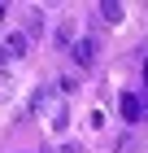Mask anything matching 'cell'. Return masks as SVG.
Masks as SVG:
<instances>
[{
	"mask_svg": "<svg viewBox=\"0 0 148 153\" xmlns=\"http://www.w3.org/2000/svg\"><path fill=\"white\" fill-rule=\"evenodd\" d=\"M61 105H66V101L57 96V88H39V92L31 96V114H39V118H52Z\"/></svg>",
	"mask_w": 148,
	"mask_h": 153,
	"instance_id": "obj_1",
	"label": "cell"
},
{
	"mask_svg": "<svg viewBox=\"0 0 148 153\" xmlns=\"http://www.w3.org/2000/svg\"><path fill=\"white\" fill-rule=\"evenodd\" d=\"M96 53H100V48H96V39H91V35H79L74 44H70V57H74L79 70H91V66H96Z\"/></svg>",
	"mask_w": 148,
	"mask_h": 153,
	"instance_id": "obj_2",
	"label": "cell"
},
{
	"mask_svg": "<svg viewBox=\"0 0 148 153\" xmlns=\"http://www.w3.org/2000/svg\"><path fill=\"white\" fill-rule=\"evenodd\" d=\"M26 48H31V39H26L22 31H13V35L4 39V48H0V61H13V57H26Z\"/></svg>",
	"mask_w": 148,
	"mask_h": 153,
	"instance_id": "obj_3",
	"label": "cell"
},
{
	"mask_svg": "<svg viewBox=\"0 0 148 153\" xmlns=\"http://www.w3.org/2000/svg\"><path fill=\"white\" fill-rule=\"evenodd\" d=\"M96 18H100V22H109V26H118V22L126 18V9L118 4V0H105L100 9H96Z\"/></svg>",
	"mask_w": 148,
	"mask_h": 153,
	"instance_id": "obj_4",
	"label": "cell"
},
{
	"mask_svg": "<svg viewBox=\"0 0 148 153\" xmlns=\"http://www.w3.org/2000/svg\"><path fill=\"white\" fill-rule=\"evenodd\" d=\"M22 35H26V39H39V35H44V9H31V13H26Z\"/></svg>",
	"mask_w": 148,
	"mask_h": 153,
	"instance_id": "obj_5",
	"label": "cell"
},
{
	"mask_svg": "<svg viewBox=\"0 0 148 153\" xmlns=\"http://www.w3.org/2000/svg\"><path fill=\"white\" fill-rule=\"evenodd\" d=\"M139 114H144V101L126 92V96H122V118H126V123H139Z\"/></svg>",
	"mask_w": 148,
	"mask_h": 153,
	"instance_id": "obj_6",
	"label": "cell"
},
{
	"mask_svg": "<svg viewBox=\"0 0 148 153\" xmlns=\"http://www.w3.org/2000/svg\"><path fill=\"white\" fill-rule=\"evenodd\" d=\"M113 153H139V136H135V131H126V136H118Z\"/></svg>",
	"mask_w": 148,
	"mask_h": 153,
	"instance_id": "obj_7",
	"label": "cell"
},
{
	"mask_svg": "<svg viewBox=\"0 0 148 153\" xmlns=\"http://www.w3.org/2000/svg\"><path fill=\"white\" fill-rule=\"evenodd\" d=\"M79 92V79H74V74H61L57 79V96H74Z\"/></svg>",
	"mask_w": 148,
	"mask_h": 153,
	"instance_id": "obj_8",
	"label": "cell"
},
{
	"mask_svg": "<svg viewBox=\"0 0 148 153\" xmlns=\"http://www.w3.org/2000/svg\"><path fill=\"white\" fill-rule=\"evenodd\" d=\"M48 127H52V131H57V136H61V131H66V127H70V109H66V105H61V109H57V114L48 118Z\"/></svg>",
	"mask_w": 148,
	"mask_h": 153,
	"instance_id": "obj_9",
	"label": "cell"
},
{
	"mask_svg": "<svg viewBox=\"0 0 148 153\" xmlns=\"http://www.w3.org/2000/svg\"><path fill=\"white\" fill-rule=\"evenodd\" d=\"M57 44L70 53V44H74V22H61V26H57Z\"/></svg>",
	"mask_w": 148,
	"mask_h": 153,
	"instance_id": "obj_10",
	"label": "cell"
},
{
	"mask_svg": "<svg viewBox=\"0 0 148 153\" xmlns=\"http://www.w3.org/2000/svg\"><path fill=\"white\" fill-rule=\"evenodd\" d=\"M61 153H83V149H79V144H61Z\"/></svg>",
	"mask_w": 148,
	"mask_h": 153,
	"instance_id": "obj_11",
	"label": "cell"
},
{
	"mask_svg": "<svg viewBox=\"0 0 148 153\" xmlns=\"http://www.w3.org/2000/svg\"><path fill=\"white\" fill-rule=\"evenodd\" d=\"M144 92H148V61H144Z\"/></svg>",
	"mask_w": 148,
	"mask_h": 153,
	"instance_id": "obj_12",
	"label": "cell"
},
{
	"mask_svg": "<svg viewBox=\"0 0 148 153\" xmlns=\"http://www.w3.org/2000/svg\"><path fill=\"white\" fill-rule=\"evenodd\" d=\"M0 18H4V4H0Z\"/></svg>",
	"mask_w": 148,
	"mask_h": 153,
	"instance_id": "obj_13",
	"label": "cell"
}]
</instances>
